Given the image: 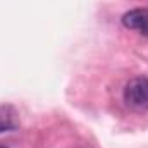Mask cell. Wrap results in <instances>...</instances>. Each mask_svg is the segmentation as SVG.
<instances>
[{"mask_svg": "<svg viewBox=\"0 0 148 148\" xmlns=\"http://www.w3.org/2000/svg\"><path fill=\"white\" fill-rule=\"evenodd\" d=\"M124 102L133 110H148V77L140 76L131 79L124 88Z\"/></svg>", "mask_w": 148, "mask_h": 148, "instance_id": "1", "label": "cell"}, {"mask_svg": "<svg viewBox=\"0 0 148 148\" xmlns=\"http://www.w3.org/2000/svg\"><path fill=\"white\" fill-rule=\"evenodd\" d=\"M122 24L127 29L138 31L140 35L148 36V9H133L122 16Z\"/></svg>", "mask_w": 148, "mask_h": 148, "instance_id": "2", "label": "cell"}, {"mask_svg": "<svg viewBox=\"0 0 148 148\" xmlns=\"http://www.w3.org/2000/svg\"><path fill=\"white\" fill-rule=\"evenodd\" d=\"M16 127H17V122L14 121L12 115L0 114V133H3V131H14Z\"/></svg>", "mask_w": 148, "mask_h": 148, "instance_id": "3", "label": "cell"}, {"mask_svg": "<svg viewBox=\"0 0 148 148\" xmlns=\"http://www.w3.org/2000/svg\"><path fill=\"white\" fill-rule=\"evenodd\" d=\"M0 148H7V147H0Z\"/></svg>", "mask_w": 148, "mask_h": 148, "instance_id": "4", "label": "cell"}]
</instances>
